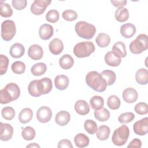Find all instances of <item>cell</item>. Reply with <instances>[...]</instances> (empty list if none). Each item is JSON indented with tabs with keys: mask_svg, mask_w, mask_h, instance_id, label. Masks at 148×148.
Returning <instances> with one entry per match:
<instances>
[{
	"mask_svg": "<svg viewBox=\"0 0 148 148\" xmlns=\"http://www.w3.org/2000/svg\"><path fill=\"white\" fill-rule=\"evenodd\" d=\"M20 95V89L18 86L14 83L7 84L0 91V102L1 104L8 103L18 98Z\"/></svg>",
	"mask_w": 148,
	"mask_h": 148,
	"instance_id": "6da1fadb",
	"label": "cell"
},
{
	"mask_svg": "<svg viewBox=\"0 0 148 148\" xmlns=\"http://www.w3.org/2000/svg\"><path fill=\"white\" fill-rule=\"evenodd\" d=\"M86 82L90 88L97 92L104 91L108 86L101 73L97 71L88 72L86 76Z\"/></svg>",
	"mask_w": 148,
	"mask_h": 148,
	"instance_id": "7a4b0ae2",
	"label": "cell"
},
{
	"mask_svg": "<svg viewBox=\"0 0 148 148\" xmlns=\"http://www.w3.org/2000/svg\"><path fill=\"white\" fill-rule=\"evenodd\" d=\"M75 29L79 37L86 39L92 38L96 32V28L94 25L83 21L77 22L75 25Z\"/></svg>",
	"mask_w": 148,
	"mask_h": 148,
	"instance_id": "3957f363",
	"label": "cell"
},
{
	"mask_svg": "<svg viewBox=\"0 0 148 148\" xmlns=\"http://www.w3.org/2000/svg\"><path fill=\"white\" fill-rule=\"evenodd\" d=\"M130 51L135 54H140L148 48V37L146 34H141L130 44Z\"/></svg>",
	"mask_w": 148,
	"mask_h": 148,
	"instance_id": "277c9868",
	"label": "cell"
},
{
	"mask_svg": "<svg viewBox=\"0 0 148 148\" xmlns=\"http://www.w3.org/2000/svg\"><path fill=\"white\" fill-rule=\"evenodd\" d=\"M95 46L90 41H86L77 43L73 47V53L78 58H84L90 56L94 52Z\"/></svg>",
	"mask_w": 148,
	"mask_h": 148,
	"instance_id": "5b68a950",
	"label": "cell"
},
{
	"mask_svg": "<svg viewBox=\"0 0 148 148\" xmlns=\"http://www.w3.org/2000/svg\"><path fill=\"white\" fill-rule=\"evenodd\" d=\"M130 135V130L126 125H122L116 129L112 137V141L114 145L121 146L128 140Z\"/></svg>",
	"mask_w": 148,
	"mask_h": 148,
	"instance_id": "8992f818",
	"label": "cell"
},
{
	"mask_svg": "<svg viewBox=\"0 0 148 148\" xmlns=\"http://www.w3.org/2000/svg\"><path fill=\"white\" fill-rule=\"evenodd\" d=\"M16 32V27L13 21L6 20L1 24V37L5 41L12 40Z\"/></svg>",
	"mask_w": 148,
	"mask_h": 148,
	"instance_id": "52a82bcc",
	"label": "cell"
},
{
	"mask_svg": "<svg viewBox=\"0 0 148 148\" xmlns=\"http://www.w3.org/2000/svg\"><path fill=\"white\" fill-rule=\"evenodd\" d=\"M51 2L50 0H35L31 6V12L35 15H40Z\"/></svg>",
	"mask_w": 148,
	"mask_h": 148,
	"instance_id": "ba28073f",
	"label": "cell"
},
{
	"mask_svg": "<svg viewBox=\"0 0 148 148\" xmlns=\"http://www.w3.org/2000/svg\"><path fill=\"white\" fill-rule=\"evenodd\" d=\"M133 130L136 135H146L148 132V118L145 117L136 121L133 125Z\"/></svg>",
	"mask_w": 148,
	"mask_h": 148,
	"instance_id": "9c48e42d",
	"label": "cell"
},
{
	"mask_svg": "<svg viewBox=\"0 0 148 148\" xmlns=\"http://www.w3.org/2000/svg\"><path fill=\"white\" fill-rule=\"evenodd\" d=\"M51 110L47 106H43L39 108L36 112L37 120L42 123L49 122L51 120Z\"/></svg>",
	"mask_w": 148,
	"mask_h": 148,
	"instance_id": "30bf717a",
	"label": "cell"
},
{
	"mask_svg": "<svg viewBox=\"0 0 148 148\" xmlns=\"http://www.w3.org/2000/svg\"><path fill=\"white\" fill-rule=\"evenodd\" d=\"M0 139L3 141L9 140L13 134V128L12 126L8 123H1Z\"/></svg>",
	"mask_w": 148,
	"mask_h": 148,
	"instance_id": "8fae6325",
	"label": "cell"
},
{
	"mask_svg": "<svg viewBox=\"0 0 148 148\" xmlns=\"http://www.w3.org/2000/svg\"><path fill=\"white\" fill-rule=\"evenodd\" d=\"M123 98L124 101L128 103L135 102L138 97V94L136 90L132 87L125 88L123 92Z\"/></svg>",
	"mask_w": 148,
	"mask_h": 148,
	"instance_id": "7c38bea8",
	"label": "cell"
},
{
	"mask_svg": "<svg viewBox=\"0 0 148 148\" xmlns=\"http://www.w3.org/2000/svg\"><path fill=\"white\" fill-rule=\"evenodd\" d=\"M43 51L42 47L36 44L31 45L28 50V56L33 60H39L43 57Z\"/></svg>",
	"mask_w": 148,
	"mask_h": 148,
	"instance_id": "4fadbf2b",
	"label": "cell"
},
{
	"mask_svg": "<svg viewBox=\"0 0 148 148\" xmlns=\"http://www.w3.org/2000/svg\"><path fill=\"white\" fill-rule=\"evenodd\" d=\"M39 91L41 94H46L51 91L53 88L51 80L49 77H43L38 80Z\"/></svg>",
	"mask_w": 148,
	"mask_h": 148,
	"instance_id": "5bb4252c",
	"label": "cell"
},
{
	"mask_svg": "<svg viewBox=\"0 0 148 148\" xmlns=\"http://www.w3.org/2000/svg\"><path fill=\"white\" fill-rule=\"evenodd\" d=\"M50 51L54 55L60 54L64 49V44L58 38L53 39L49 45Z\"/></svg>",
	"mask_w": 148,
	"mask_h": 148,
	"instance_id": "9a60e30c",
	"label": "cell"
},
{
	"mask_svg": "<svg viewBox=\"0 0 148 148\" xmlns=\"http://www.w3.org/2000/svg\"><path fill=\"white\" fill-rule=\"evenodd\" d=\"M53 27L49 24H42L39 29V37L43 40L49 39L53 36Z\"/></svg>",
	"mask_w": 148,
	"mask_h": 148,
	"instance_id": "2e32d148",
	"label": "cell"
},
{
	"mask_svg": "<svg viewBox=\"0 0 148 148\" xmlns=\"http://www.w3.org/2000/svg\"><path fill=\"white\" fill-rule=\"evenodd\" d=\"M113 54L118 58H124L127 56V51L125 50V45L122 42H117L115 43L111 51Z\"/></svg>",
	"mask_w": 148,
	"mask_h": 148,
	"instance_id": "e0dca14e",
	"label": "cell"
},
{
	"mask_svg": "<svg viewBox=\"0 0 148 148\" xmlns=\"http://www.w3.org/2000/svg\"><path fill=\"white\" fill-rule=\"evenodd\" d=\"M120 31L123 37L125 38H130L135 35L136 32V27L131 23H126L121 26Z\"/></svg>",
	"mask_w": 148,
	"mask_h": 148,
	"instance_id": "ac0fdd59",
	"label": "cell"
},
{
	"mask_svg": "<svg viewBox=\"0 0 148 148\" xmlns=\"http://www.w3.org/2000/svg\"><path fill=\"white\" fill-rule=\"evenodd\" d=\"M71 116L68 112L61 110L57 113L55 117V122L60 126L66 125L70 121Z\"/></svg>",
	"mask_w": 148,
	"mask_h": 148,
	"instance_id": "d6986e66",
	"label": "cell"
},
{
	"mask_svg": "<svg viewBox=\"0 0 148 148\" xmlns=\"http://www.w3.org/2000/svg\"><path fill=\"white\" fill-rule=\"evenodd\" d=\"M75 110L80 115H86L90 112V106L88 103L82 99L78 100L75 104Z\"/></svg>",
	"mask_w": 148,
	"mask_h": 148,
	"instance_id": "ffe728a7",
	"label": "cell"
},
{
	"mask_svg": "<svg viewBox=\"0 0 148 148\" xmlns=\"http://www.w3.org/2000/svg\"><path fill=\"white\" fill-rule=\"evenodd\" d=\"M10 55L14 58L21 57L25 53L24 46L20 43H16L13 44L10 49Z\"/></svg>",
	"mask_w": 148,
	"mask_h": 148,
	"instance_id": "44dd1931",
	"label": "cell"
},
{
	"mask_svg": "<svg viewBox=\"0 0 148 148\" xmlns=\"http://www.w3.org/2000/svg\"><path fill=\"white\" fill-rule=\"evenodd\" d=\"M54 84L58 90H64L69 85V79L64 75H58L55 77Z\"/></svg>",
	"mask_w": 148,
	"mask_h": 148,
	"instance_id": "7402d4cb",
	"label": "cell"
},
{
	"mask_svg": "<svg viewBox=\"0 0 148 148\" xmlns=\"http://www.w3.org/2000/svg\"><path fill=\"white\" fill-rule=\"evenodd\" d=\"M136 82L141 85H145L148 82V71L145 68L138 69L135 74Z\"/></svg>",
	"mask_w": 148,
	"mask_h": 148,
	"instance_id": "603a6c76",
	"label": "cell"
},
{
	"mask_svg": "<svg viewBox=\"0 0 148 148\" xmlns=\"http://www.w3.org/2000/svg\"><path fill=\"white\" fill-rule=\"evenodd\" d=\"M33 117L32 110L28 108H24L21 110L18 115V120L20 123L25 124L29 122Z\"/></svg>",
	"mask_w": 148,
	"mask_h": 148,
	"instance_id": "cb8c5ba5",
	"label": "cell"
},
{
	"mask_svg": "<svg viewBox=\"0 0 148 148\" xmlns=\"http://www.w3.org/2000/svg\"><path fill=\"white\" fill-rule=\"evenodd\" d=\"M74 142L77 147H85L88 145L90 139L86 135L83 133H79L75 136Z\"/></svg>",
	"mask_w": 148,
	"mask_h": 148,
	"instance_id": "d4e9b609",
	"label": "cell"
},
{
	"mask_svg": "<svg viewBox=\"0 0 148 148\" xmlns=\"http://www.w3.org/2000/svg\"><path fill=\"white\" fill-rule=\"evenodd\" d=\"M74 64V60L69 54L63 55L59 60V65L64 69H69Z\"/></svg>",
	"mask_w": 148,
	"mask_h": 148,
	"instance_id": "484cf974",
	"label": "cell"
},
{
	"mask_svg": "<svg viewBox=\"0 0 148 148\" xmlns=\"http://www.w3.org/2000/svg\"><path fill=\"white\" fill-rule=\"evenodd\" d=\"M105 61L106 64L111 66H119L121 62V60L120 58L115 56L113 53L110 51L108 52L105 56Z\"/></svg>",
	"mask_w": 148,
	"mask_h": 148,
	"instance_id": "4316f807",
	"label": "cell"
},
{
	"mask_svg": "<svg viewBox=\"0 0 148 148\" xmlns=\"http://www.w3.org/2000/svg\"><path fill=\"white\" fill-rule=\"evenodd\" d=\"M115 18L117 21L120 23L127 21L129 18V12L127 8H119L115 12Z\"/></svg>",
	"mask_w": 148,
	"mask_h": 148,
	"instance_id": "83f0119b",
	"label": "cell"
},
{
	"mask_svg": "<svg viewBox=\"0 0 148 148\" xmlns=\"http://www.w3.org/2000/svg\"><path fill=\"white\" fill-rule=\"evenodd\" d=\"M97 138L100 140H106L108 139L110 130L108 126L102 125H101L97 131Z\"/></svg>",
	"mask_w": 148,
	"mask_h": 148,
	"instance_id": "f1b7e54d",
	"label": "cell"
},
{
	"mask_svg": "<svg viewBox=\"0 0 148 148\" xmlns=\"http://www.w3.org/2000/svg\"><path fill=\"white\" fill-rule=\"evenodd\" d=\"M95 42L100 47H106L108 46L110 42V36L105 33H100L96 37Z\"/></svg>",
	"mask_w": 148,
	"mask_h": 148,
	"instance_id": "f546056e",
	"label": "cell"
},
{
	"mask_svg": "<svg viewBox=\"0 0 148 148\" xmlns=\"http://www.w3.org/2000/svg\"><path fill=\"white\" fill-rule=\"evenodd\" d=\"M47 70L46 65L43 62H38L34 64L31 68L32 74L36 76L43 75Z\"/></svg>",
	"mask_w": 148,
	"mask_h": 148,
	"instance_id": "4dcf8cb0",
	"label": "cell"
},
{
	"mask_svg": "<svg viewBox=\"0 0 148 148\" xmlns=\"http://www.w3.org/2000/svg\"><path fill=\"white\" fill-rule=\"evenodd\" d=\"M94 116L99 121H105L109 119L110 112L107 109L102 108L101 109L95 110Z\"/></svg>",
	"mask_w": 148,
	"mask_h": 148,
	"instance_id": "1f68e13d",
	"label": "cell"
},
{
	"mask_svg": "<svg viewBox=\"0 0 148 148\" xmlns=\"http://www.w3.org/2000/svg\"><path fill=\"white\" fill-rule=\"evenodd\" d=\"M101 75L105 80L108 86L112 85L116 81V76L113 71L105 70L101 73Z\"/></svg>",
	"mask_w": 148,
	"mask_h": 148,
	"instance_id": "d6a6232c",
	"label": "cell"
},
{
	"mask_svg": "<svg viewBox=\"0 0 148 148\" xmlns=\"http://www.w3.org/2000/svg\"><path fill=\"white\" fill-rule=\"evenodd\" d=\"M90 103L92 109L97 110L103 108L104 105V100L103 98L101 96L95 95L90 99Z\"/></svg>",
	"mask_w": 148,
	"mask_h": 148,
	"instance_id": "836d02e7",
	"label": "cell"
},
{
	"mask_svg": "<svg viewBox=\"0 0 148 148\" xmlns=\"http://www.w3.org/2000/svg\"><path fill=\"white\" fill-rule=\"evenodd\" d=\"M38 80H34L31 81L28 87L29 94L34 97H38L42 95L39 89Z\"/></svg>",
	"mask_w": 148,
	"mask_h": 148,
	"instance_id": "e575fe53",
	"label": "cell"
},
{
	"mask_svg": "<svg viewBox=\"0 0 148 148\" xmlns=\"http://www.w3.org/2000/svg\"><path fill=\"white\" fill-rule=\"evenodd\" d=\"M107 105L110 109L116 110L120 108L121 101L117 96L112 95L108 97L107 100Z\"/></svg>",
	"mask_w": 148,
	"mask_h": 148,
	"instance_id": "d590c367",
	"label": "cell"
},
{
	"mask_svg": "<svg viewBox=\"0 0 148 148\" xmlns=\"http://www.w3.org/2000/svg\"><path fill=\"white\" fill-rule=\"evenodd\" d=\"M84 127L86 131L90 135L96 133L98 130L97 123L92 120H86L84 123Z\"/></svg>",
	"mask_w": 148,
	"mask_h": 148,
	"instance_id": "8d00e7d4",
	"label": "cell"
},
{
	"mask_svg": "<svg viewBox=\"0 0 148 148\" xmlns=\"http://www.w3.org/2000/svg\"><path fill=\"white\" fill-rule=\"evenodd\" d=\"M36 135L35 130L29 126L25 127L21 132V135L23 139L25 140H31L34 139Z\"/></svg>",
	"mask_w": 148,
	"mask_h": 148,
	"instance_id": "74e56055",
	"label": "cell"
},
{
	"mask_svg": "<svg viewBox=\"0 0 148 148\" xmlns=\"http://www.w3.org/2000/svg\"><path fill=\"white\" fill-rule=\"evenodd\" d=\"M0 14L3 17H9L12 16L13 14V10L10 5L3 2H1Z\"/></svg>",
	"mask_w": 148,
	"mask_h": 148,
	"instance_id": "f35d334b",
	"label": "cell"
},
{
	"mask_svg": "<svg viewBox=\"0 0 148 148\" xmlns=\"http://www.w3.org/2000/svg\"><path fill=\"white\" fill-rule=\"evenodd\" d=\"M2 117L6 120H11L15 116V110L10 106H6L1 110Z\"/></svg>",
	"mask_w": 148,
	"mask_h": 148,
	"instance_id": "ab89813d",
	"label": "cell"
},
{
	"mask_svg": "<svg viewBox=\"0 0 148 148\" xmlns=\"http://www.w3.org/2000/svg\"><path fill=\"white\" fill-rule=\"evenodd\" d=\"M13 72L16 74L20 75L23 73L25 71V65L23 62L17 61L14 62L11 66Z\"/></svg>",
	"mask_w": 148,
	"mask_h": 148,
	"instance_id": "60d3db41",
	"label": "cell"
},
{
	"mask_svg": "<svg viewBox=\"0 0 148 148\" xmlns=\"http://www.w3.org/2000/svg\"><path fill=\"white\" fill-rule=\"evenodd\" d=\"M135 119V115L132 112H125L121 114L119 117L118 120L120 123L125 124L132 121Z\"/></svg>",
	"mask_w": 148,
	"mask_h": 148,
	"instance_id": "b9f144b4",
	"label": "cell"
},
{
	"mask_svg": "<svg viewBox=\"0 0 148 148\" xmlns=\"http://www.w3.org/2000/svg\"><path fill=\"white\" fill-rule=\"evenodd\" d=\"M60 18L59 13L57 10H50L46 15V19L47 21L51 23H56Z\"/></svg>",
	"mask_w": 148,
	"mask_h": 148,
	"instance_id": "7bdbcfd3",
	"label": "cell"
},
{
	"mask_svg": "<svg viewBox=\"0 0 148 148\" xmlns=\"http://www.w3.org/2000/svg\"><path fill=\"white\" fill-rule=\"evenodd\" d=\"M62 17L64 20L68 21H72L77 19V13L75 10L68 9L63 12Z\"/></svg>",
	"mask_w": 148,
	"mask_h": 148,
	"instance_id": "ee69618b",
	"label": "cell"
},
{
	"mask_svg": "<svg viewBox=\"0 0 148 148\" xmlns=\"http://www.w3.org/2000/svg\"><path fill=\"white\" fill-rule=\"evenodd\" d=\"M134 110L139 115L146 114L148 113V105L145 102H139L135 106Z\"/></svg>",
	"mask_w": 148,
	"mask_h": 148,
	"instance_id": "f6af8a7d",
	"label": "cell"
},
{
	"mask_svg": "<svg viewBox=\"0 0 148 148\" xmlns=\"http://www.w3.org/2000/svg\"><path fill=\"white\" fill-rule=\"evenodd\" d=\"M1 58V63H0V75H3L5 74L8 69L9 65V59L8 58L3 54L0 55Z\"/></svg>",
	"mask_w": 148,
	"mask_h": 148,
	"instance_id": "bcb514c9",
	"label": "cell"
},
{
	"mask_svg": "<svg viewBox=\"0 0 148 148\" xmlns=\"http://www.w3.org/2000/svg\"><path fill=\"white\" fill-rule=\"evenodd\" d=\"M27 2L26 0H13L12 5L13 7L18 10H21L24 9L27 6Z\"/></svg>",
	"mask_w": 148,
	"mask_h": 148,
	"instance_id": "7dc6e473",
	"label": "cell"
},
{
	"mask_svg": "<svg viewBox=\"0 0 148 148\" xmlns=\"http://www.w3.org/2000/svg\"><path fill=\"white\" fill-rule=\"evenodd\" d=\"M57 147L58 148L61 147H68V148H72L73 146L72 145L71 142L68 139H62L58 143Z\"/></svg>",
	"mask_w": 148,
	"mask_h": 148,
	"instance_id": "c3c4849f",
	"label": "cell"
},
{
	"mask_svg": "<svg viewBox=\"0 0 148 148\" xmlns=\"http://www.w3.org/2000/svg\"><path fill=\"white\" fill-rule=\"evenodd\" d=\"M142 146V142L140 139L138 138H135L131 140V142L129 143L127 147H136V148H140Z\"/></svg>",
	"mask_w": 148,
	"mask_h": 148,
	"instance_id": "681fc988",
	"label": "cell"
},
{
	"mask_svg": "<svg viewBox=\"0 0 148 148\" xmlns=\"http://www.w3.org/2000/svg\"><path fill=\"white\" fill-rule=\"evenodd\" d=\"M110 2L113 4V5L117 8H121L125 5H126L127 1L126 0L122 1H116V0H111Z\"/></svg>",
	"mask_w": 148,
	"mask_h": 148,
	"instance_id": "f907efd6",
	"label": "cell"
},
{
	"mask_svg": "<svg viewBox=\"0 0 148 148\" xmlns=\"http://www.w3.org/2000/svg\"><path fill=\"white\" fill-rule=\"evenodd\" d=\"M27 147H40V146L36 143H32L27 145Z\"/></svg>",
	"mask_w": 148,
	"mask_h": 148,
	"instance_id": "816d5d0a",
	"label": "cell"
}]
</instances>
